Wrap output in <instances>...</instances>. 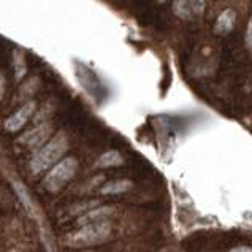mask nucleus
<instances>
[{"label": "nucleus", "mask_w": 252, "mask_h": 252, "mask_svg": "<svg viewBox=\"0 0 252 252\" xmlns=\"http://www.w3.org/2000/svg\"><path fill=\"white\" fill-rule=\"evenodd\" d=\"M67 149H68L67 135L63 132L54 135L51 140H48L41 148H38V151L32 157L31 160L32 173L33 175H40V173L54 167L63 157V154L67 153Z\"/></svg>", "instance_id": "obj_1"}, {"label": "nucleus", "mask_w": 252, "mask_h": 252, "mask_svg": "<svg viewBox=\"0 0 252 252\" xmlns=\"http://www.w3.org/2000/svg\"><path fill=\"white\" fill-rule=\"evenodd\" d=\"M160 252H183L181 249H178V248H165L162 249Z\"/></svg>", "instance_id": "obj_18"}, {"label": "nucleus", "mask_w": 252, "mask_h": 252, "mask_svg": "<svg viewBox=\"0 0 252 252\" xmlns=\"http://www.w3.org/2000/svg\"><path fill=\"white\" fill-rule=\"evenodd\" d=\"M84 252H92V251H84Z\"/></svg>", "instance_id": "obj_20"}, {"label": "nucleus", "mask_w": 252, "mask_h": 252, "mask_svg": "<svg viewBox=\"0 0 252 252\" xmlns=\"http://www.w3.org/2000/svg\"><path fill=\"white\" fill-rule=\"evenodd\" d=\"M78 171V160L75 157H67V159H61L51 170L48 171V175L43 179V186L49 192H59L65 187V184L75 176Z\"/></svg>", "instance_id": "obj_3"}, {"label": "nucleus", "mask_w": 252, "mask_h": 252, "mask_svg": "<svg viewBox=\"0 0 252 252\" xmlns=\"http://www.w3.org/2000/svg\"><path fill=\"white\" fill-rule=\"evenodd\" d=\"M124 163V157L118 151H106L98 157L95 162L97 168H111V167H119Z\"/></svg>", "instance_id": "obj_9"}, {"label": "nucleus", "mask_w": 252, "mask_h": 252, "mask_svg": "<svg viewBox=\"0 0 252 252\" xmlns=\"http://www.w3.org/2000/svg\"><path fill=\"white\" fill-rule=\"evenodd\" d=\"M230 252H252V246H244V244H241V246L232 248Z\"/></svg>", "instance_id": "obj_16"}, {"label": "nucleus", "mask_w": 252, "mask_h": 252, "mask_svg": "<svg viewBox=\"0 0 252 252\" xmlns=\"http://www.w3.org/2000/svg\"><path fill=\"white\" fill-rule=\"evenodd\" d=\"M205 0H189V8L190 14H195V16H201L205 13Z\"/></svg>", "instance_id": "obj_13"}, {"label": "nucleus", "mask_w": 252, "mask_h": 252, "mask_svg": "<svg viewBox=\"0 0 252 252\" xmlns=\"http://www.w3.org/2000/svg\"><path fill=\"white\" fill-rule=\"evenodd\" d=\"M130 189H132L130 179H114V181H108L100 187V193L102 195H116V193L127 192Z\"/></svg>", "instance_id": "obj_8"}, {"label": "nucleus", "mask_w": 252, "mask_h": 252, "mask_svg": "<svg viewBox=\"0 0 252 252\" xmlns=\"http://www.w3.org/2000/svg\"><path fill=\"white\" fill-rule=\"evenodd\" d=\"M51 133H53L51 124H49V122H43V124H38L37 127H33L32 130L26 132L19 138V143H23V145L29 149H38L48 141Z\"/></svg>", "instance_id": "obj_4"}, {"label": "nucleus", "mask_w": 252, "mask_h": 252, "mask_svg": "<svg viewBox=\"0 0 252 252\" xmlns=\"http://www.w3.org/2000/svg\"><path fill=\"white\" fill-rule=\"evenodd\" d=\"M235 24H236V11L233 8H225L224 11H220L218 19H216L214 32L219 35H227L233 31Z\"/></svg>", "instance_id": "obj_7"}, {"label": "nucleus", "mask_w": 252, "mask_h": 252, "mask_svg": "<svg viewBox=\"0 0 252 252\" xmlns=\"http://www.w3.org/2000/svg\"><path fill=\"white\" fill-rule=\"evenodd\" d=\"M13 67H14V78H16V81H21L27 71V65H26L24 53L19 51V49H14L13 51Z\"/></svg>", "instance_id": "obj_10"}, {"label": "nucleus", "mask_w": 252, "mask_h": 252, "mask_svg": "<svg viewBox=\"0 0 252 252\" xmlns=\"http://www.w3.org/2000/svg\"><path fill=\"white\" fill-rule=\"evenodd\" d=\"M13 186H14V190H16V193L21 197V200H23V203H24L27 208H31V200H29V193H27V190H26L24 184L13 183Z\"/></svg>", "instance_id": "obj_14"}, {"label": "nucleus", "mask_w": 252, "mask_h": 252, "mask_svg": "<svg viewBox=\"0 0 252 252\" xmlns=\"http://www.w3.org/2000/svg\"><path fill=\"white\" fill-rule=\"evenodd\" d=\"M244 45H246L248 51L252 53V19H249L248 27H246V33H244Z\"/></svg>", "instance_id": "obj_15"}, {"label": "nucleus", "mask_w": 252, "mask_h": 252, "mask_svg": "<svg viewBox=\"0 0 252 252\" xmlns=\"http://www.w3.org/2000/svg\"><path fill=\"white\" fill-rule=\"evenodd\" d=\"M35 108H37V103L33 102V100H29L27 103H24L21 108H18L16 111H14L10 118H6L5 121V128L8 132H18L21 130L26 122L32 118V114L35 113Z\"/></svg>", "instance_id": "obj_5"}, {"label": "nucleus", "mask_w": 252, "mask_h": 252, "mask_svg": "<svg viewBox=\"0 0 252 252\" xmlns=\"http://www.w3.org/2000/svg\"><path fill=\"white\" fill-rule=\"evenodd\" d=\"M3 94H5V75L0 71V100H2Z\"/></svg>", "instance_id": "obj_17"}, {"label": "nucleus", "mask_w": 252, "mask_h": 252, "mask_svg": "<svg viewBox=\"0 0 252 252\" xmlns=\"http://www.w3.org/2000/svg\"><path fill=\"white\" fill-rule=\"evenodd\" d=\"M111 235V225L108 220L95 222V224L81 225L80 230L70 233L65 240L67 246L71 248H91L105 243Z\"/></svg>", "instance_id": "obj_2"}, {"label": "nucleus", "mask_w": 252, "mask_h": 252, "mask_svg": "<svg viewBox=\"0 0 252 252\" xmlns=\"http://www.w3.org/2000/svg\"><path fill=\"white\" fill-rule=\"evenodd\" d=\"M173 13L181 19H189L190 18L189 0H173Z\"/></svg>", "instance_id": "obj_11"}, {"label": "nucleus", "mask_w": 252, "mask_h": 252, "mask_svg": "<svg viewBox=\"0 0 252 252\" xmlns=\"http://www.w3.org/2000/svg\"><path fill=\"white\" fill-rule=\"evenodd\" d=\"M157 2H159V3H163V2H165V0H157Z\"/></svg>", "instance_id": "obj_19"}, {"label": "nucleus", "mask_w": 252, "mask_h": 252, "mask_svg": "<svg viewBox=\"0 0 252 252\" xmlns=\"http://www.w3.org/2000/svg\"><path fill=\"white\" fill-rule=\"evenodd\" d=\"M113 211H114V208H111V206H95V208H92L91 211L80 216V219H78V225L81 227V225L95 224V222L106 220L113 214Z\"/></svg>", "instance_id": "obj_6"}, {"label": "nucleus", "mask_w": 252, "mask_h": 252, "mask_svg": "<svg viewBox=\"0 0 252 252\" xmlns=\"http://www.w3.org/2000/svg\"><path fill=\"white\" fill-rule=\"evenodd\" d=\"M97 206V201H86V203H78V205H75L73 208L70 210V213L71 214H84V213H88V211H91L92 208H95Z\"/></svg>", "instance_id": "obj_12"}]
</instances>
